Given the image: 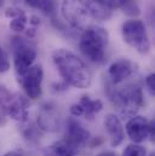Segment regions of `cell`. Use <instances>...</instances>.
Listing matches in <instances>:
<instances>
[{
    "instance_id": "4",
    "label": "cell",
    "mask_w": 155,
    "mask_h": 156,
    "mask_svg": "<svg viewBox=\"0 0 155 156\" xmlns=\"http://www.w3.org/2000/svg\"><path fill=\"white\" fill-rule=\"evenodd\" d=\"M110 99L119 109L120 114L125 117L135 116L138 109L144 104L143 91L135 83H128L119 90H115Z\"/></svg>"
},
{
    "instance_id": "19",
    "label": "cell",
    "mask_w": 155,
    "mask_h": 156,
    "mask_svg": "<svg viewBox=\"0 0 155 156\" xmlns=\"http://www.w3.org/2000/svg\"><path fill=\"white\" fill-rule=\"evenodd\" d=\"M122 156H147V149L141 144H130L125 148Z\"/></svg>"
},
{
    "instance_id": "6",
    "label": "cell",
    "mask_w": 155,
    "mask_h": 156,
    "mask_svg": "<svg viewBox=\"0 0 155 156\" xmlns=\"http://www.w3.org/2000/svg\"><path fill=\"white\" fill-rule=\"evenodd\" d=\"M12 47H13V66L18 76H21L33 66L38 51L34 44L22 38H15L12 41Z\"/></svg>"
},
{
    "instance_id": "25",
    "label": "cell",
    "mask_w": 155,
    "mask_h": 156,
    "mask_svg": "<svg viewBox=\"0 0 155 156\" xmlns=\"http://www.w3.org/2000/svg\"><path fill=\"white\" fill-rule=\"evenodd\" d=\"M152 156H154V155H152Z\"/></svg>"
},
{
    "instance_id": "16",
    "label": "cell",
    "mask_w": 155,
    "mask_h": 156,
    "mask_svg": "<svg viewBox=\"0 0 155 156\" xmlns=\"http://www.w3.org/2000/svg\"><path fill=\"white\" fill-rule=\"evenodd\" d=\"M5 17L10 18V28L13 32H23L27 28V23H28V17L26 15V12L16 6H11L5 11Z\"/></svg>"
},
{
    "instance_id": "18",
    "label": "cell",
    "mask_w": 155,
    "mask_h": 156,
    "mask_svg": "<svg viewBox=\"0 0 155 156\" xmlns=\"http://www.w3.org/2000/svg\"><path fill=\"white\" fill-rule=\"evenodd\" d=\"M24 2L32 9L39 10L46 15H52L56 9L53 0H24Z\"/></svg>"
},
{
    "instance_id": "13",
    "label": "cell",
    "mask_w": 155,
    "mask_h": 156,
    "mask_svg": "<svg viewBox=\"0 0 155 156\" xmlns=\"http://www.w3.org/2000/svg\"><path fill=\"white\" fill-rule=\"evenodd\" d=\"M104 128L109 136L110 145L119 147L125 139V131L120 117L115 114H108L104 119Z\"/></svg>"
},
{
    "instance_id": "3",
    "label": "cell",
    "mask_w": 155,
    "mask_h": 156,
    "mask_svg": "<svg viewBox=\"0 0 155 156\" xmlns=\"http://www.w3.org/2000/svg\"><path fill=\"white\" fill-rule=\"evenodd\" d=\"M109 35L107 30L98 26L86 28L79 40L81 53L92 63H102L106 59Z\"/></svg>"
},
{
    "instance_id": "12",
    "label": "cell",
    "mask_w": 155,
    "mask_h": 156,
    "mask_svg": "<svg viewBox=\"0 0 155 156\" xmlns=\"http://www.w3.org/2000/svg\"><path fill=\"white\" fill-rule=\"evenodd\" d=\"M90 138H91L90 132L87 129H85L77 120H74V119L68 120L67 134H66V139L68 142H70L73 145L81 149L87 144Z\"/></svg>"
},
{
    "instance_id": "22",
    "label": "cell",
    "mask_w": 155,
    "mask_h": 156,
    "mask_svg": "<svg viewBox=\"0 0 155 156\" xmlns=\"http://www.w3.org/2000/svg\"><path fill=\"white\" fill-rule=\"evenodd\" d=\"M4 156H24V155L20 150H11V151H7Z\"/></svg>"
},
{
    "instance_id": "20",
    "label": "cell",
    "mask_w": 155,
    "mask_h": 156,
    "mask_svg": "<svg viewBox=\"0 0 155 156\" xmlns=\"http://www.w3.org/2000/svg\"><path fill=\"white\" fill-rule=\"evenodd\" d=\"M10 69V59L6 51L0 46V74L9 72Z\"/></svg>"
},
{
    "instance_id": "9",
    "label": "cell",
    "mask_w": 155,
    "mask_h": 156,
    "mask_svg": "<svg viewBox=\"0 0 155 156\" xmlns=\"http://www.w3.org/2000/svg\"><path fill=\"white\" fill-rule=\"evenodd\" d=\"M136 70H137V66L132 61L127 58H121L110 64L108 69V76L114 85H119L128 78H131L136 73Z\"/></svg>"
},
{
    "instance_id": "17",
    "label": "cell",
    "mask_w": 155,
    "mask_h": 156,
    "mask_svg": "<svg viewBox=\"0 0 155 156\" xmlns=\"http://www.w3.org/2000/svg\"><path fill=\"white\" fill-rule=\"evenodd\" d=\"M11 94L10 91L0 85V127H4L6 126L7 123V103L11 98Z\"/></svg>"
},
{
    "instance_id": "1",
    "label": "cell",
    "mask_w": 155,
    "mask_h": 156,
    "mask_svg": "<svg viewBox=\"0 0 155 156\" xmlns=\"http://www.w3.org/2000/svg\"><path fill=\"white\" fill-rule=\"evenodd\" d=\"M61 12L64 21L79 30H85L92 22H102L112 16V11L91 0H63Z\"/></svg>"
},
{
    "instance_id": "10",
    "label": "cell",
    "mask_w": 155,
    "mask_h": 156,
    "mask_svg": "<svg viewBox=\"0 0 155 156\" xmlns=\"http://www.w3.org/2000/svg\"><path fill=\"white\" fill-rule=\"evenodd\" d=\"M31 104L28 99L22 94H11V98L7 103V116L17 122H27L29 119Z\"/></svg>"
},
{
    "instance_id": "21",
    "label": "cell",
    "mask_w": 155,
    "mask_h": 156,
    "mask_svg": "<svg viewBox=\"0 0 155 156\" xmlns=\"http://www.w3.org/2000/svg\"><path fill=\"white\" fill-rule=\"evenodd\" d=\"M146 85L150 92V94H154L155 92V76H154V73L149 74L147 78H146Z\"/></svg>"
},
{
    "instance_id": "15",
    "label": "cell",
    "mask_w": 155,
    "mask_h": 156,
    "mask_svg": "<svg viewBox=\"0 0 155 156\" xmlns=\"http://www.w3.org/2000/svg\"><path fill=\"white\" fill-rule=\"evenodd\" d=\"M79 151V148L64 138L49 145L44 151V156H75Z\"/></svg>"
},
{
    "instance_id": "8",
    "label": "cell",
    "mask_w": 155,
    "mask_h": 156,
    "mask_svg": "<svg viewBox=\"0 0 155 156\" xmlns=\"http://www.w3.org/2000/svg\"><path fill=\"white\" fill-rule=\"evenodd\" d=\"M44 70L40 64L32 66L24 74L20 76V83L23 87L26 94L31 99H38L42 92Z\"/></svg>"
},
{
    "instance_id": "5",
    "label": "cell",
    "mask_w": 155,
    "mask_h": 156,
    "mask_svg": "<svg viewBox=\"0 0 155 156\" xmlns=\"http://www.w3.org/2000/svg\"><path fill=\"white\" fill-rule=\"evenodd\" d=\"M121 35L122 40L130 47H132L141 55H147L152 48L147 27L141 20L132 18L125 21L121 26Z\"/></svg>"
},
{
    "instance_id": "7",
    "label": "cell",
    "mask_w": 155,
    "mask_h": 156,
    "mask_svg": "<svg viewBox=\"0 0 155 156\" xmlns=\"http://www.w3.org/2000/svg\"><path fill=\"white\" fill-rule=\"evenodd\" d=\"M125 128L128 138L136 144H141L148 138L154 139V121L147 117L135 115L127 121Z\"/></svg>"
},
{
    "instance_id": "23",
    "label": "cell",
    "mask_w": 155,
    "mask_h": 156,
    "mask_svg": "<svg viewBox=\"0 0 155 156\" xmlns=\"http://www.w3.org/2000/svg\"><path fill=\"white\" fill-rule=\"evenodd\" d=\"M98 156H116L114 153H112V151H104V153H101Z\"/></svg>"
},
{
    "instance_id": "14",
    "label": "cell",
    "mask_w": 155,
    "mask_h": 156,
    "mask_svg": "<svg viewBox=\"0 0 155 156\" xmlns=\"http://www.w3.org/2000/svg\"><path fill=\"white\" fill-rule=\"evenodd\" d=\"M56 107L51 104H46L45 107L41 108L40 114L38 117L39 126L41 129L47 131V132H53L58 127V115L56 113Z\"/></svg>"
},
{
    "instance_id": "24",
    "label": "cell",
    "mask_w": 155,
    "mask_h": 156,
    "mask_svg": "<svg viewBox=\"0 0 155 156\" xmlns=\"http://www.w3.org/2000/svg\"><path fill=\"white\" fill-rule=\"evenodd\" d=\"M2 4H4V0H0V7L2 6Z\"/></svg>"
},
{
    "instance_id": "2",
    "label": "cell",
    "mask_w": 155,
    "mask_h": 156,
    "mask_svg": "<svg viewBox=\"0 0 155 156\" xmlns=\"http://www.w3.org/2000/svg\"><path fill=\"white\" fill-rule=\"evenodd\" d=\"M53 64L61 78L75 88H87L92 82V74L85 62L68 48H57L52 53Z\"/></svg>"
},
{
    "instance_id": "11",
    "label": "cell",
    "mask_w": 155,
    "mask_h": 156,
    "mask_svg": "<svg viewBox=\"0 0 155 156\" xmlns=\"http://www.w3.org/2000/svg\"><path fill=\"white\" fill-rule=\"evenodd\" d=\"M103 109V103L101 99H93L90 96H81L80 101L72 104L69 112L73 116H86L91 119L95 114L99 113Z\"/></svg>"
}]
</instances>
